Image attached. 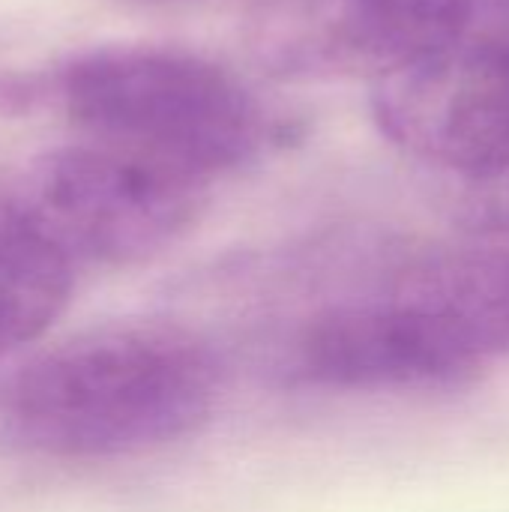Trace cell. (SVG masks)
<instances>
[{
	"mask_svg": "<svg viewBox=\"0 0 509 512\" xmlns=\"http://www.w3.org/2000/svg\"><path fill=\"white\" fill-rule=\"evenodd\" d=\"M210 339L177 321L129 318L39 351L6 390L12 441L54 462H114L198 435L222 399Z\"/></svg>",
	"mask_w": 509,
	"mask_h": 512,
	"instance_id": "obj_1",
	"label": "cell"
},
{
	"mask_svg": "<svg viewBox=\"0 0 509 512\" xmlns=\"http://www.w3.org/2000/svg\"><path fill=\"white\" fill-rule=\"evenodd\" d=\"M36 78L87 141L201 186L288 138L234 72L180 48L102 45Z\"/></svg>",
	"mask_w": 509,
	"mask_h": 512,
	"instance_id": "obj_2",
	"label": "cell"
},
{
	"mask_svg": "<svg viewBox=\"0 0 509 512\" xmlns=\"http://www.w3.org/2000/svg\"><path fill=\"white\" fill-rule=\"evenodd\" d=\"M6 186L75 267L147 264L204 210L201 183L93 141L39 153Z\"/></svg>",
	"mask_w": 509,
	"mask_h": 512,
	"instance_id": "obj_3",
	"label": "cell"
},
{
	"mask_svg": "<svg viewBox=\"0 0 509 512\" xmlns=\"http://www.w3.org/2000/svg\"><path fill=\"white\" fill-rule=\"evenodd\" d=\"M507 36L509 0H276L258 18V51L285 75L375 81L447 48Z\"/></svg>",
	"mask_w": 509,
	"mask_h": 512,
	"instance_id": "obj_4",
	"label": "cell"
},
{
	"mask_svg": "<svg viewBox=\"0 0 509 512\" xmlns=\"http://www.w3.org/2000/svg\"><path fill=\"white\" fill-rule=\"evenodd\" d=\"M372 117L396 147L462 177L509 168V36L375 78Z\"/></svg>",
	"mask_w": 509,
	"mask_h": 512,
	"instance_id": "obj_5",
	"label": "cell"
},
{
	"mask_svg": "<svg viewBox=\"0 0 509 512\" xmlns=\"http://www.w3.org/2000/svg\"><path fill=\"white\" fill-rule=\"evenodd\" d=\"M477 372L390 276L369 294L309 315L282 360L288 387L327 393L444 390L474 381Z\"/></svg>",
	"mask_w": 509,
	"mask_h": 512,
	"instance_id": "obj_6",
	"label": "cell"
},
{
	"mask_svg": "<svg viewBox=\"0 0 509 512\" xmlns=\"http://www.w3.org/2000/svg\"><path fill=\"white\" fill-rule=\"evenodd\" d=\"M390 282L468 363L509 354V249L411 255Z\"/></svg>",
	"mask_w": 509,
	"mask_h": 512,
	"instance_id": "obj_7",
	"label": "cell"
},
{
	"mask_svg": "<svg viewBox=\"0 0 509 512\" xmlns=\"http://www.w3.org/2000/svg\"><path fill=\"white\" fill-rule=\"evenodd\" d=\"M78 267L0 183V357L42 339L69 309Z\"/></svg>",
	"mask_w": 509,
	"mask_h": 512,
	"instance_id": "obj_8",
	"label": "cell"
},
{
	"mask_svg": "<svg viewBox=\"0 0 509 512\" xmlns=\"http://www.w3.org/2000/svg\"><path fill=\"white\" fill-rule=\"evenodd\" d=\"M456 222L474 237H509V168L462 177Z\"/></svg>",
	"mask_w": 509,
	"mask_h": 512,
	"instance_id": "obj_9",
	"label": "cell"
},
{
	"mask_svg": "<svg viewBox=\"0 0 509 512\" xmlns=\"http://www.w3.org/2000/svg\"><path fill=\"white\" fill-rule=\"evenodd\" d=\"M132 3H147V6H165V3H186V0H132Z\"/></svg>",
	"mask_w": 509,
	"mask_h": 512,
	"instance_id": "obj_10",
	"label": "cell"
}]
</instances>
